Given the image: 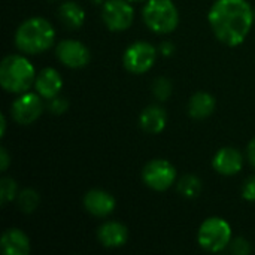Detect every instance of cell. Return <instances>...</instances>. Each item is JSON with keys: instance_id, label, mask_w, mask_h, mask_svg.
<instances>
[{"instance_id": "obj_1", "label": "cell", "mask_w": 255, "mask_h": 255, "mask_svg": "<svg viewBox=\"0 0 255 255\" xmlns=\"http://www.w3.org/2000/svg\"><path fill=\"white\" fill-rule=\"evenodd\" d=\"M255 13L247 0H217L208 13L215 37L227 46H239L248 37Z\"/></svg>"}, {"instance_id": "obj_2", "label": "cell", "mask_w": 255, "mask_h": 255, "mask_svg": "<svg viewBox=\"0 0 255 255\" xmlns=\"http://www.w3.org/2000/svg\"><path fill=\"white\" fill-rule=\"evenodd\" d=\"M15 46L28 55L42 54L54 45L55 30L52 24L42 16L24 19L15 31Z\"/></svg>"}, {"instance_id": "obj_3", "label": "cell", "mask_w": 255, "mask_h": 255, "mask_svg": "<svg viewBox=\"0 0 255 255\" xmlns=\"http://www.w3.org/2000/svg\"><path fill=\"white\" fill-rule=\"evenodd\" d=\"M36 72L30 60L21 54H9L0 64V84L10 94L27 93L34 87Z\"/></svg>"}, {"instance_id": "obj_4", "label": "cell", "mask_w": 255, "mask_h": 255, "mask_svg": "<svg viewBox=\"0 0 255 255\" xmlns=\"http://www.w3.org/2000/svg\"><path fill=\"white\" fill-rule=\"evenodd\" d=\"M142 16L146 27L157 34H169L179 24V10L172 0H148Z\"/></svg>"}, {"instance_id": "obj_5", "label": "cell", "mask_w": 255, "mask_h": 255, "mask_svg": "<svg viewBox=\"0 0 255 255\" xmlns=\"http://www.w3.org/2000/svg\"><path fill=\"white\" fill-rule=\"evenodd\" d=\"M197 242L208 253H221L232 242V227L224 218L211 217L199 227Z\"/></svg>"}, {"instance_id": "obj_6", "label": "cell", "mask_w": 255, "mask_h": 255, "mask_svg": "<svg viewBox=\"0 0 255 255\" xmlns=\"http://www.w3.org/2000/svg\"><path fill=\"white\" fill-rule=\"evenodd\" d=\"M157 48L143 40H137L127 46L123 55V64L127 72L133 75H142L152 69L157 60Z\"/></svg>"}, {"instance_id": "obj_7", "label": "cell", "mask_w": 255, "mask_h": 255, "mask_svg": "<svg viewBox=\"0 0 255 255\" xmlns=\"http://www.w3.org/2000/svg\"><path fill=\"white\" fill-rule=\"evenodd\" d=\"M178 173L175 166L164 160L155 158L148 161L142 170V179L146 187L154 191H166L176 182Z\"/></svg>"}, {"instance_id": "obj_8", "label": "cell", "mask_w": 255, "mask_h": 255, "mask_svg": "<svg viewBox=\"0 0 255 255\" xmlns=\"http://www.w3.org/2000/svg\"><path fill=\"white\" fill-rule=\"evenodd\" d=\"M102 19L111 31H126L134 19V9L128 0H106L102 4Z\"/></svg>"}, {"instance_id": "obj_9", "label": "cell", "mask_w": 255, "mask_h": 255, "mask_svg": "<svg viewBox=\"0 0 255 255\" xmlns=\"http://www.w3.org/2000/svg\"><path fill=\"white\" fill-rule=\"evenodd\" d=\"M43 97H40L37 93H22L18 94V97L13 100L10 106L12 118L21 124V126H30L36 120L40 118L43 114Z\"/></svg>"}, {"instance_id": "obj_10", "label": "cell", "mask_w": 255, "mask_h": 255, "mask_svg": "<svg viewBox=\"0 0 255 255\" xmlns=\"http://www.w3.org/2000/svg\"><path fill=\"white\" fill-rule=\"evenodd\" d=\"M55 55L66 67L70 69H82L90 63V51L88 48L75 39H64L55 48Z\"/></svg>"}, {"instance_id": "obj_11", "label": "cell", "mask_w": 255, "mask_h": 255, "mask_svg": "<svg viewBox=\"0 0 255 255\" xmlns=\"http://www.w3.org/2000/svg\"><path fill=\"white\" fill-rule=\"evenodd\" d=\"M212 166L215 172H218L223 176H235L244 167V157L236 148L224 146L215 152Z\"/></svg>"}, {"instance_id": "obj_12", "label": "cell", "mask_w": 255, "mask_h": 255, "mask_svg": "<svg viewBox=\"0 0 255 255\" xmlns=\"http://www.w3.org/2000/svg\"><path fill=\"white\" fill-rule=\"evenodd\" d=\"M115 197L105 190H90L84 196V208L93 217L105 218L115 211Z\"/></svg>"}, {"instance_id": "obj_13", "label": "cell", "mask_w": 255, "mask_h": 255, "mask_svg": "<svg viewBox=\"0 0 255 255\" xmlns=\"http://www.w3.org/2000/svg\"><path fill=\"white\" fill-rule=\"evenodd\" d=\"M61 88H63V78L57 69L45 67L37 73L34 81V90L45 100H51L57 97Z\"/></svg>"}, {"instance_id": "obj_14", "label": "cell", "mask_w": 255, "mask_h": 255, "mask_svg": "<svg viewBox=\"0 0 255 255\" xmlns=\"http://www.w3.org/2000/svg\"><path fill=\"white\" fill-rule=\"evenodd\" d=\"M97 239L105 248H120L128 241V230L118 221H106L97 229Z\"/></svg>"}, {"instance_id": "obj_15", "label": "cell", "mask_w": 255, "mask_h": 255, "mask_svg": "<svg viewBox=\"0 0 255 255\" xmlns=\"http://www.w3.org/2000/svg\"><path fill=\"white\" fill-rule=\"evenodd\" d=\"M0 247L4 255H27L30 253L28 236L19 229H7L1 235Z\"/></svg>"}, {"instance_id": "obj_16", "label": "cell", "mask_w": 255, "mask_h": 255, "mask_svg": "<svg viewBox=\"0 0 255 255\" xmlns=\"http://www.w3.org/2000/svg\"><path fill=\"white\" fill-rule=\"evenodd\" d=\"M139 124L142 130L151 134H158L166 128L167 124V114L164 108L160 105H149L145 108L139 117Z\"/></svg>"}, {"instance_id": "obj_17", "label": "cell", "mask_w": 255, "mask_h": 255, "mask_svg": "<svg viewBox=\"0 0 255 255\" xmlns=\"http://www.w3.org/2000/svg\"><path fill=\"white\" fill-rule=\"evenodd\" d=\"M217 102L215 97L206 91H199L191 96L188 102V114L194 120H205L211 117L215 111Z\"/></svg>"}, {"instance_id": "obj_18", "label": "cell", "mask_w": 255, "mask_h": 255, "mask_svg": "<svg viewBox=\"0 0 255 255\" xmlns=\"http://www.w3.org/2000/svg\"><path fill=\"white\" fill-rule=\"evenodd\" d=\"M58 16L67 28L78 30L85 21V10L76 1H64L58 7Z\"/></svg>"}, {"instance_id": "obj_19", "label": "cell", "mask_w": 255, "mask_h": 255, "mask_svg": "<svg viewBox=\"0 0 255 255\" xmlns=\"http://www.w3.org/2000/svg\"><path fill=\"white\" fill-rule=\"evenodd\" d=\"M178 191L185 199H196L202 193V181L196 175H184L178 181Z\"/></svg>"}, {"instance_id": "obj_20", "label": "cell", "mask_w": 255, "mask_h": 255, "mask_svg": "<svg viewBox=\"0 0 255 255\" xmlns=\"http://www.w3.org/2000/svg\"><path fill=\"white\" fill-rule=\"evenodd\" d=\"M39 193L33 188H24L18 193L16 196V203L21 212L24 214H31L37 209L39 206Z\"/></svg>"}, {"instance_id": "obj_21", "label": "cell", "mask_w": 255, "mask_h": 255, "mask_svg": "<svg viewBox=\"0 0 255 255\" xmlns=\"http://www.w3.org/2000/svg\"><path fill=\"white\" fill-rule=\"evenodd\" d=\"M18 196V184L15 182V179L4 176L0 179V203L6 205L9 202H12L13 199H16Z\"/></svg>"}, {"instance_id": "obj_22", "label": "cell", "mask_w": 255, "mask_h": 255, "mask_svg": "<svg viewBox=\"0 0 255 255\" xmlns=\"http://www.w3.org/2000/svg\"><path fill=\"white\" fill-rule=\"evenodd\" d=\"M172 91H173V85H172V81L166 76H160L157 78L154 82H152V94L160 100V102H164L167 100L170 96H172Z\"/></svg>"}, {"instance_id": "obj_23", "label": "cell", "mask_w": 255, "mask_h": 255, "mask_svg": "<svg viewBox=\"0 0 255 255\" xmlns=\"http://www.w3.org/2000/svg\"><path fill=\"white\" fill-rule=\"evenodd\" d=\"M230 251L236 255H248L253 251V248L245 238H236L230 242Z\"/></svg>"}, {"instance_id": "obj_24", "label": "cell", "mask_w": 255, "mask_h": 255, "mask_svg": "<svg viewBox=\"0 0 255 255\" xmlns=\"http://www.w3.org/2000/svg\"><path fill=\"white\" fill-rule=\"evenodd\" d=\"M48 108H49V111H51L52 114H55V115H61V114H64V112L69 109V102H67V99H66V97H60V96H57V97H54V99H51V100H49Z\"/></svg>"}, {"instance_id": "obj_25", "label": "cell", "mask_w": 255, "mask_h": 255, "mask_svg": "<svg viewBox=\"0 0 255 255\" xmlns=\"http://www.w3.org/2000/svg\"><path fill=\"white\" fill-rule=\"evenodd\" d=\"M242 197L247 202H255V175L250 176L242 185Z\"/></svg>"}, {"instance_id": "obj_26", "label": "cell", "mask_w": 255, "mask_h": 255, "mask_svg": "<svg viewBox=\"0 0 255 255\" xmlns=\"http://www.w3.org/2000/svg\"><path fill=\"white\" fill-rule=\"evenodd\" d=\"M9 166H10V157H9V154L6 151V148L1 146L0 148V170L6 172Z\"/></svg>"}, {"instance_id": "obj_27", "label": "cell", "mask_w": 255, "mask_h": 255, "mask_svg": "<svg viewBox=\"0 0 255 255\" xmlns=\"http://www.w3.org/2000/svg\"><path fill=\"white\" fill-rule=\"evenodd\" d=\"M158 52H161V55H164V57H170L175 52V45L170 40H166L160 45Z\"/></svg>"}, {"instance_id": "obj_28", "label": "cell", "mask_w": 255, "mask_h": 255, "mask_svg": "<svg viewBox=\"0 0 255 255\" xmlns=\"http://www.w3.org/2000/svg\"><path fill=\"white\" fill-rule=\"evenodd\" d=\"M247 158H248L250 164L255 169V137L248 143V148H247Z\"/></svg>"}, {"instance_id": "obj_29", "label": "cell", "mask_w": 255, "mask_h": 255, "mask_svg": "<svg viewBox=\"0 0 255 255\" xmlns=\"http://www.w3.org/2000/svg\"><path fill=\"white\" fill-rule=\"evenodd\" d=\"M0 127H1V130H0V137H3L4 133H6V117H4V114L0 115Z\"/></svg>"}, {"instance_id": "obj_30", "label": "cell", "mask_w": 255, "mask_h": 255, "mask_svg": "<svg viewBox=\"0 0 255 255\" xmlns=\"http://www.w3.org/2000/svg\"><path fill=\"white\" fill-rule=\"evenodd\" d=\"M93 3H96V4H103L105 3V0H91Z\"/></svg>"}, {"instance_id": "obj_31", "label": "cell", "mask_w": 255, "mask_h": 255, "mask_svg": "<svg viewBox=\"0 0 255 255\" xmlns=\"http://www.w3.org/2000/svg\"><path fill=\"white\" fill-rule=\"evenodd\" d=\"M131 3H142V1H148V0H128Z\"/></svg>"}]
</instances>
